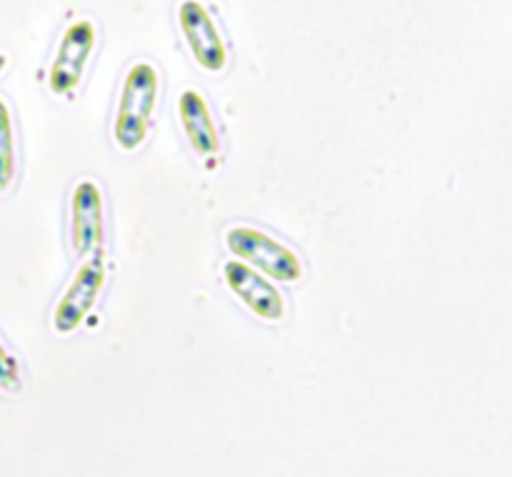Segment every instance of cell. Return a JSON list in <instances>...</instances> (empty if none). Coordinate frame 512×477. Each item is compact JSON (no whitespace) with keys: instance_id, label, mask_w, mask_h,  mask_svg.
<instances>
[{"instance_id":"1","label":"cell","mask_w":512,"mask_h":477,"mask_svg":"<svg viewBox=\"0 0 512 477\" xmlns=\"http://www.w3.org/2000/svg\"><path fill=\"white\" fill-rule=\"evenodd\" d=\"M158 70L150 63H135L128 70L120 88L118 110H115L113 138L120 150L133 153L145 143L153 123L155 103H158Z\"/></svg>"},{"instance_id":"2","label":"cell","mask_w":512,"mask_h":477,"mask_svg":"<svg viewBox=\"0 0 512 477\" xmlns=\"http://www.w3.org/2000/svg\"><path fill=\"white\" fill-rule=\"evenodd\" d=\"M225 243H228L230 253L235 258L253 265L258 273H265L270 280L298 283L303 278V263H300L298 255L288 245L275 240L273 235L263 233V230L250 228V225H238V228L228 230Z\"/></svg>"},{"instance_id":"3","label":"cell","mask_w":512,"mask_h":477,"mask_svg":"<svg viewBox=\"0 0 512 477\" xmlns=\"http://www.w3.org/2000/svg\"><path fill=\"white\" fill-rule=\"evenodd\" d=\"M95 38H98V33H95L93 20L88 18L75 20L65 28L48 73L50 93L58 95V98H68L75 93L95 50Z\"/></svg>"},{"instance_id":"4","label":"cell","mask_w":512,"mask_h":477,"mask_svg":"<svg viewBox=\"0 0 512 477\" xmlns=\"http://www.w3.org/2000/svg\"><path fill=\"white\" fill-rule=\"evenodd\" d=\"M178 23L195 63L208 73H220L228 65V45L210 10L200 0H183L178 8Z\"/></svg>"},{"instance_id":"5","label":"cell","mask_w":512,"mask_h":477,"mask_svg":"<svg viewBox=\"0 0 512 477\" xmlns=\"http://www.w3.org/2000/svg\"><path fill=\"white\" fill-rule=\"evenodd\" d=\"M105 285V263L100 255L85 260L83 265L75 273L73 283L68 285L65 295L60 298V303L55 305L53 313V328L55 333L68 335L75 328L88 320L90 310L95 308V300H98L100 290Z\"/></svg>"},{"instance_id":"6","label":"cell","mask_w":512,"mask_h":477,"mask_svg":"<svg viewBox=\"0 0 512 477\" xmlns=\"http://www.w3.org/2000/svg\"><path fill=\"white\" fill-rule=\"evenodd\" d=\"M223 280L230 293L258 318L278 323L288 313L280 290L268 278H263L253 265L243 263V260H228L223 268Z\"/></svg>"},{"instance_id":"7","label":"cell","mask_w":512,"mask_h":477,"mask_svg":"<svg viewBox=\"0 0 512 477\" xmlns=\"http://www.w3.org/2000/svg\"><path fill=\"white\" fill-rule=\"evenodd\" d=\"M70 240L80 258H88L103 243V193L95 180L75 185L70 198Z\"/></svg>"},{"instance_id":"8","label":"cell","mask_w":512,"mask_h":477,"mask_svg":"<svg viewBox=\"0 0 512 477\" xmlns=\"http://www.w3.org/2000/svg\"><path fill=\"white\" fill-rule=\"evenodd\" d=\"M178 115L188 143L200 158H215L220 150V135L213 123L208 103L198 90H183L178 98Z\"/></svg>"},{"instance_id":"9","label":"cell","mask_w":512,"mask_h":477,"mask_svg":"<svg viewBox=\"0 0 512 477\" xmlns=\"http://www.w3.org/2000/svg\"><path fill=\"white\" fill-rule=\"evenodd\" d=\"M15 180V130L10 108L0 100V195L8 193Z\"/></svg>"},{"instance_id":"10","label":"cell","mask_w":512,"mask_h":477,"mask_svg":"<svg viewBox=\"0 0 512 477\" xmlns=\"http://www.w3.org/2000/svg\"><path fill=\"white\" fill-rule=\"evenodd\" d=\"M20 385H23V375H20L18 360L0 343V390L3 393H18Z\"/></svg>"},{"instance_id":"11","label":"cell","mask_w":512,"mask_h":477,"mask_svg":"<svg viewBox=\"0 0 512 477\" xmlns=\"http://www.w3.org/2000/svg\"><path fill=\"white\" fill-rule=\"evenodd\" d=\"M5 65H8V58H5V55L0 53V73H3V70H5Z\"/></svg>"}]
</instances>
